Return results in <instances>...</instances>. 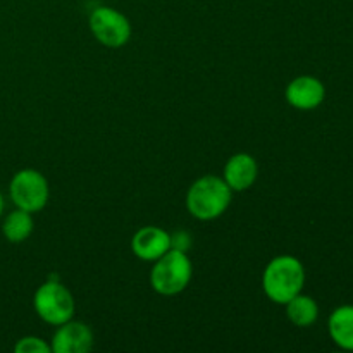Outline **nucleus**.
<instances>
[{
  "label": "nucleus",
  "instance_id": "2eb2a0df",
  "mask_svg": "<svg viewBox=\"0 0 353 353\" xmlns=\"http://www.w3.org/2000/svg\"><path fill=\"white\" fill-rule=\"evenodd\" d=\"M190 247H192V240H190V236L185 233V231H179V233L171 234V248L186 252Z\"/></svg>",
  "mask_w": 353,
  "mask_h": 353
},
{
  "label": "nucleus",
  "instance_id": "20e7f679",
  "mask_svg": "<svg viewBox=\"0 0 353 353\" xmlns=\"http://www.w3.org/2000/svg\"><path fill=\"white\" fill-rule=\"evenodd\" d=\"M33 309L43 323L50 326H61L72 319L76 303L72 293L55 276H50L48 281H45L34 292Z\"/></svg>",
  "mask_w": 353,
  "mask_h": 353
},
{
  "label": "nucleus",
  "instance_id": "f03ea898",
  "mask_svg": "<svg viewBox=\"0 0 353 353\" xmlns=\"http://www.w3.org/2000/svg\"><path fill=\"white\" fill-rule=\"evenodd\" d=\"M233 192L223 178L214 174L196 179L186 193V209L195 219L214 221L223 216L231 205Z\"/></svg>",
  "mask_w": 353,
  "mask_h": 353
},
{
  "label": "nucleus",
  "instance_id": "ddd939ff",
  "mask_svg": "<svg viewBox=\"0 0 353 353\" xmlns=\"http://www.w3.org/2000/svg\"><path fill=\"white\" fill-rule=\"evenodd\" d=\"M285 307L286 317L296 327H310L319 319V305H317V302L312 296L303 295V293L293 296L288 303H285Z\"/></svg>",
  "mask_w": 353,
  "mask_h": 353
},
{
  "label": "nucleus",
  "instance_id": "f8f14e48",
  "mask_svg": "<svg viewBox=\"0 0 353 353\" xmlns=\"http://www.w3.org/2000/svg\"><path fill=\"white\" fill-rule=\"evenodd\" d=\"M34 230L33 214L23 209H14L2 221V234L9 243H23Z\"/></svg>",
  "mask_w": 353,
  "mask_h": 353
},
{
  "label": "nucleus",
  "instance_id": "7ed1b4c3",
  "mask_svg": "<svg viewBox=\"0 0 353 353\" xmlns=\"http://www.w3.org/2000/svg\"><path fill=\"white\" fill-rule=\"evenodd\" d=\"M193 276V265L186 252L171 248L154 262L150 285L162 296H174L185 292Z\"/></svg>",
  "mask_w": 353,
  "mask_h": 353
},
{
  "label": "nucleus",
  "instance_id": "39448f33",
  "mask_svg": "<svg viewBox=\"0 0 353 353\" xmlns=\"http://www.w3.org/2000/svg\"><path fill=\"white\" fill-rule=\"evenodd\" d=\"M9 196L17 209L31 214L40 212L50 199L47 178L37 169H21L10 179Z\"/></svg>",
  "mask_w": 353,
  "mask_h": 353
},
{
  "label": "nucleus",
  "instance_id": "dca6fc26",
  "mask_svg": "<svg viewBox=\"0 0 353 353\" xmlns=\"http://www.w3.org/2000/svg\"><path fill=\"white\" fill-rule=\"evenodd\" d=\"M2 214H3V196L2 193H0V217H2Z\"/></svg>",
  "mask_w": 353,
  "mask_h": 353
},
{
  "label": "nucleus",
  "instance_id": "6e6552de",
  "mask_svg": "<svg viewBox=\"0 0 353 353\" xmlns=\"http://www.w3.org/2000/svg\"><path fill=\"white\" fill-rule=\"evenodd\" d=\"M285 97L293 109L314 110L326 99V86L316 76L303 74L288 83Z\"/></svg>",
  "mask_w": 353,
  "mask_h": 353
},
{
  "label": "nucleus",
  "instance_id": "9b49d317",
  "mask_svg": "<svg viewBox=\"0 0 353 353\" xmlns=\"http://www.w3.org/2000/svg\"><path fill=\"white\" fill-rule=\"evenodd\" d=\"M327 333L338 348L353 352V305H340L331 312Z\"/></svg>",
  "mask_w": 353,
  "mask_h": 353
},
{
  "label": "nucleus",
  "instance_id": "f257e3e1",
  "mask_svg": "<svg viewBox=\"0 0 353 353\" xmlns=\"http://www.w3.org/2000/svg\"><path fill=\"white\" fill-rule=\"evenodd\" d=\"M305 285V268L293 255H278L262 272V290L271 302L285 305L302 293Z\"/></svg>",
  "mask_w": 353,
  "mask_h": 353
},
{
  "label": "nucleus",
  "instance_id": "1a4fd4ad",
  "mask_svg": "<svg viewBox=\"0 0 353 353\" xmlns=\"http://www.w3.org/2000/svg\"><path fill=\"white\" fill-rule=\"evenodd\" d=\"M131 250L140 261L155 262L171 250V234L159 226H143L131 238Z\"/></svg>",
  "mask_w": 353,
  "mask_h": 353
},
{
  "label": "nucleus",
  "instance_id": "0eeeda50",
  "mask_svg": "<svg viewBox=\"0 0 353 353\" xmlns=\"http://www.w3.org/2000/svg\"><path fill=\"white\" fill-rule=\"evenodd\" d=\"M93 343V331L88 324L69 319L68 323L57 326L50 347L54 353H88Z\"/></svg>",
  "mask_w": 353,
  "mask_h": 353
},
{
  "label": "nucleus",
  "instance_id": "9d476101",
  "mask_svg": "<svg viewBox=\"0 0 353 353\" xmlns=\"http://www.w3.org/2000/svg\"><path fill=\"white\" fill-rule=\"evenodd\" d=\"M259 178V164L254 155L240 154L231 155L223 169V179L230 186L231 192H245L252 188Z\"/></svg>",
  "mask_w": 353,
  "mask_h": 353
},
{
  "label": "nucleus",
  "instance_id": "423d86ee",
  "mask_svg": "<svg viewBox=\"0 0 353 353\" xmlns=\"http://www.w3.org/2000/svg\"><path fill=\"white\" fill-rule=\"evenodd\" d=\"M88 26L95 40L109 48L124 47L130 41L133 31L130 19L123 12L107 6L93 9V12L90 14Z\"/></svg>",
  "mask_w": 353,
  "mask_h": 353
},
{
  "label": "nucleus",
  "instance_id": "4468645a",
  "mask_svg": "<svg viewBox=\"0 0 353 353\" xmlns=\"http://www.w3.org/2000/svg\"><path fill=\"white\" fill-rule=\"evenodd\" d=\"M14 352L16 353H50L52 347L50 343L40 336H23L17 340L14 345Z\"/></svg>",
  "mask_w": 353,
  "mask_h": 353
}]
</instances>
